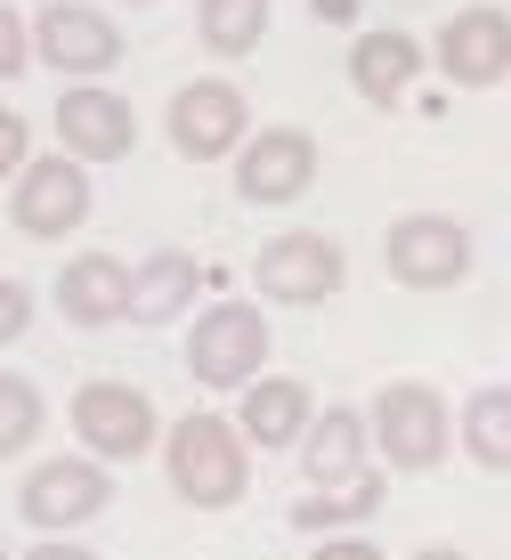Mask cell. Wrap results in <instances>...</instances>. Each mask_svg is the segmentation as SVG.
<instances>
[{"instance_id": "8fae6325", "label": "cell", "mask_w": 511, "mask_h": 560, "mask_svg": "<svg viewBox=\"0 0 511 560\" xmlns=\"http://www.w3.org/2000/svg\"><path fill=\"white\" fill-rule=\"evenodd\" d=\"M309 187H317V139L309 130H252L244 154H235V196L244 203H260V211H277V203H301Z\"/></svg>"}, {"instance_id": "cb8c5ba5", "label": "cell", "mask_w": 511, "mask_h": 560, "mask_svg": "<svg viewBox=\"0 0 511 560\" xmlns=\"http://www.w3.org/2000/svg\"><path fill=\"white\" fill-rule=\"evenodd\" d=\"M33 130H25V114H16V106H0V179H16V171H25L33 163Z\"/></svg>"}, {"instance_id": "4fadbf2b", "label": "cell", "mask_w": 511, "mask_h": 560, "mask_svg": "<svg viewBox=\"0 0 511 560\" xmlns=\"http://www.w3.org/2000/svg\"><path fill=\"white\" fill-rule=\"evenodd\" d=\"M57 147L73 163H123L139 147V114H130L123 90H66L57 98Z\"/></svg>"}, {"instance_id": "484cf974", "label": "cell", "mask_w": 511, "mask_h": 560, "mask_svg": "<svg viewBox=\"0 0 511 560\" xmlns=\"http://www.w3.org/2000/svg\"><path fill=\"white\" fill-rule=\"evenodd\" d=\"M309 560H382V545H365V536H325Z\"/></svg>"}, {"instance_id": "d4e9b609", "label": "cell", "mask_w": 511, "mask_h": 560, "mask_svg": "<svg viewBox=\"0 0 511 560\" xmlns=\"http://www.w3.org/2000/svg\"><path fill=\"white\" fill-rule=\"evenodd\" d=\"M33 325V284H16V277H0V350H9L16 334Z\"/></svg>"}, {"instance_id": "3957f363", "label": "cell", "mask_w": 511, "mask_h": 560, "mask_svg": "<svg viewBox=\"0 0 511 560\" xmlns=\"http://www.w3.org/2000/svg\"><path fill=\"white\" fill-rule=\"evenodd\" d=\"M268 365V317L252 301H211L187 325V374L204 390H252Z\"/></svg>"}, {"instance_id": "277c9868", "label": "cell", "mask_w": 511, "mask_h": 560, "mask_svg": "<svg viewBox=\"0 0 511 560\" xmlns=\"http://www.w3.org/2000/svg\"><path fill=\"white\" fill-rule=\"evenodd\" d=\"M382 268L406 293H446V284L471 277V228L446 220V211H406L382 236Z\"/></svg>"}, {"instance_id": "9a60e30c", "label": "cell", "mask_w": 511, "mask_h": 560, "mask_svg": "<svg viewBox=\"0 0 511 560\" xmlns=\"http://www.w3.org/2000/svg\"><path fill=\"white\" fill-rule=\"evenodd\" d=\"M57 317L97 334V325H123L130 317V268L114 253H73L57 268Z\"/></svg>"}, {"instance_id": "2e32d148", "label": "cell", "mask_w": 511, "mask_h": 560, "mask_svg": "<svg viewBox=\"0 0 511 560\" xmlns=\"http://www.w3.org/2000/svg\"><path fill=\"white\" fill-rule=\"evenodd\" d=\"M415 73H422V42L406 25H373V33L349 42V90L365 106H398L415 90Z\"/></svg>"}, {"instance_id": "ac0fdd59", "label": "cell", "mask_w": 511, "mask_h": 560, "mask_svg": "<svg viewBox=\"0 0 511 560\" xmlns=\"http://www.w3.org/2000/svg\"><path fill=\"white\" fill-rule=\"evenodd\" d=\"M195 293H204V268H195V253L163 244V253H147L139 268H130V325H171Z\"/></svg>"}, {"instance_id": "f1b7e54d", "label": "cell", "mask_w": 511, "mask_h": 560, "mask_svg": "<svg viewBox=\"0 0 511 560\" xmlns=\"http://www.w3.org/2000/svg\"><path fill=\"white\" fill-rule=\"evenodd\" d=\"M415 560H471V552H463V545H422Z\"/></svg>"}, {"instance_id": "52a82bcc", "label": "cell", "mask_w": 511, "mask_h": 560, "mask_svg": "<svg viewBox=\"0 0 511 560\" xmlns=\"http://www.w3.org/2000/svg\"><path fill=\"white\" fill-rule=\"evenodd\" d=\"M9 220H16V236H33V244L73 236V228L90 220V171L73 163V154H33L9 179Z\"/></svg>"}, {"instance_id": "6da1fadb", "label": "cell", "mask_w": 511, "mask_h": 560, "mask_svg": "<svg viewBox=\"0 0 511 560\" xmlns=\"http://www.w3.org/2000/svg\"><path fill=\"white\" fill-rule=\"evenodd\" d=\"M163 471H171V495L195 512H228L244 504L252 488V439L235 431L228 415H179L163 431Z\"/></svg>"}, {"instance_id": "30bf717a", "label": "cell", "mask_w": 511, "mask_h": 560, "mask_svg": "<svg viewBox=\"0 0 511 560\" xmlns=\"http://www.w3.org/2000/svg\"><path fill=\"white\" fill-rule=\"evenodd\" d=\"M33 57H42L49 73H97L123 66V25H114L106 9H90V0H49L42 16H33Z\"/></svg>"}, {"instance_id": "ba28073f", "label": "cell", "mask_w": 511, "mask_h": 560, "mask_svg": "<svg viewBox=\"0 0 511 560\" xmlns=\"http://www.w3.org/2000/svg\"><path fill=\"white\" fill-rule=\"evenodd\" d=\"M73 431L97 463H139L154 439H163V415L139 382H82L73 390Z\"/></svg>"}, {"instance_id": "8992f818", "label": "cell", "mask_w": 511, "mask_h": 560, "mask_svg": "<svg viewBox=\"0 0 511 560\" xmlns=\"http://www.w3.org/2000/svg\"><path fill=\"white\" fill-rule=\"evenodd\" d=\"M106 504H114V479H106L97 455H49V463H33V471L16 479V512H25L42 536L82 528V520H97Z\"/></svg>"}, {"instance_id": "f546056e", "label": "cell", "mask_w": 511, "mask_h": 560, "mask_svg": "<svg viewBox=\"0 0 511 560\" xmlns=\"http://www.w3.org/2000/svg\"><path fill=\"white\" fill-rule=\"evenodd\" d=\"M123 9H139V0H123Z\"/></svg>"}, {"instance_id": "44dd1931", "label": "cell", "mask_w": 511, "mask_h": 560, "mask_svg": "<svg viewBox=\"0 0 511 560\" xmlns=\"http://www.w3.org/2000/svg\"><path fill=\"white\" fill-rule=\"evenodd\" d=\"M268 33V0H195V42L211 57H252Z\"/></svg>"}, {"instance_id": "9c48e42d", "label": "cell", "mask_w": 511, "mask_h": 560, "mask_svg": "<svg viewBox=\"0 0 511 560\" xmlns=\"http://www.w3.org/2000/svg\"><path fill=\"white\" fill-rule=\"evenodd\" d=\"M171 147L187 154V163H220V154H244V130H252V106L244 90L220 82V73H204V82L171 90V114H163Z\"/></svg>"}, {"instance_id": "e0dca14e", "label": "cell", "mask_w": 511, "mask_h": 560, "mask_svg": "<svg viewBox=\"0 0 511 560\" xmlns=\"http://www.w3.org/2000/svg\"><path fill=\"white\" fill-rule=\"evenodd\" d=\"M309 422H317V398H309V382H292V374H260L244 390V407H235V431H244L252 447H301Z\"/></svg>"}, {"instance_id": "d6986e66", "label": "cell", "mask_w": 511, "mask_h": 560, "mask_svg": "<svg viewBox=\"0 0 511 560\" xmlns=\"http://www.w3.org/2000/svg\"><path fill=\"white\" fill-rule=\"evenodd\" d=\"M382 495H390V479H358V488H325V495H292V528L301 536H358L373 512H382Z\"/></svg>"}, {"instance_id": "7c38bea8", "label": "cell", "mask_w": 511, "mask_h": 560, "mask_svg": "<svg viewBox=\"0 0 511 560\" xmlns=\"http://www.w3.org/2000/svg\"><path fill=\"white\" fill-rule=\"evenodd\" d=\"M439 73L455 90H496L503 73H511V16L503 9H487V0H471V9H455L439 25Z\"/></svg>"}, {"instance_id": "5bb4252c", "label": "cell", "mask_w": 511, "mask_h": 560, "mask_svg": "<svg viewBox=\"0 0 511 560\" xmlns=\"http://www.w3.org/2000/svg\"><path fill=\"white\" fill-rule=\"evenodd\" d=\"M365 447H373V422H365L358 407H317V422H309V439H301V479H309V495L358 488V479H365Z\"/></svg>"}, {"instance_id": "83f0119b", "label": "cell", "mask_w": 511, "mask_h": 560, "mask_svg": "<svg viewBox=\"0 0 511 560\" xmlns=\"http://www.w3.org/2000/svg\"><path fill=\"white\" fill-rule=\"evenodd\" d=\"M25 560H97V552L90 545H57V536H49V545H33Z\"/></svg>"}, {"instance_id": "7a4b0ae2", "label": "cell", "mask_w": 511, "mask_h": 560, "mask_svg": "<svg viewBox=\"0 0 511 560\" xmlns=\"http://www.w3.org/2000/svg\"><path fill=\"white\" fill-rule=\"evenodd\" d=\"M365 422H373V447H382L390 471H439L446 447H455V407L430 382H382Z\"/></svg>"}, {"instance_id": "4316f807", "label": "cell", "mask_w": 511, "mask_h": 560, "mask_svg": "<svg viewBox=\"0 0 511 560\" xmlns=\"http://www.w3.org/2000/svg\"><path fill=\"white\" fill-rule=\"evenodd\" d=\"M309 9H317V25H358L365 0H309Z\"/></svg>"}, {"instance_id": "7402d4cb", "label": "cell", "mask_w": 511, "mask_h": 560, "mask_svg": "<svg viewBox=\"0 0 511 560\" xmlns=\"http://www.w3.org/2000/svg\"><path fill=\"white\" fill-rule=\"evenodd\" d=\"M42 422H49L42 382H25V374H0V463H9V455H25L33 439H42Z\"/></svg>"}, {"instance_id": "ffe728a7", "label": "cell", "mask_w": 511, "mask_h": 560, "mask_svg": "<svg viewBox=\"0 0 511 560\" xmlns=\"http://www.w3.org/2000/svg\"><path fill=\"white\" fill-rule=\"evenodd\" d=\"M455 439L479 471H511V382H487V390L463 398L455 415Z\"/></svg>"}, {"instance_id": "4dcf8cb0", "label": "cell", "mask_w": 511, "mask_h": 560, "mask_svg": "<svg viewBox=\"0 0 511 560\" xmlns=\"http://www.w3.org/2000/svg\"><path fill=\"white\" fill-rule=\"evenodd\" d=\"M0 560H9V545H0Z\"/></svg>"}, {"instance_id": "603a6c76", "label": "cell", "mask_w": 511, "mask_h": 560, "mask_svg": "<svg viewBox=\"0 0 511 560\" xmlns=\"http://www.w3.org/2000/svg\"><path fill=\"white\" fill-rule=\"evenodd\" d=\"M25 66H33V25L9 9V0H0V82H16Z\"/></svg>"}, {"instance_id": "5b68a950", "label": "cell", "mask_w": 511, "mask_h": 560, "mask_svg": "<svg viewBox=\"0 0 511 560\" xmlns=\"http://www.w3.org/2000/svg\"><path fill=\"white\" fill-rule=\"evenodd\" d=\"M349 260L341 244L317 236V228H284V236H268L260 253H252V284H260V301H284V308H317L341 293Z\"/></svg>"}]
</instances>
